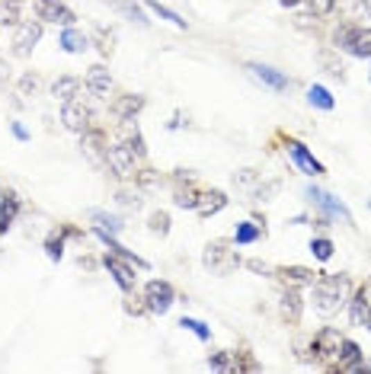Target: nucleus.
Wrapping results in <instances>:
<instances>
[{
  "instance_id": "nucleus-35",
  "label": "nucleus",
  "mask_w": 371,
  "mask_h": 374,
  "mask_svg": "<svg viewBox=\"0 0 371 374\" xmlns=\"http://www.w3.org/2000/svg\"><path fill=\"white\" fill-rule=\"evenodd\" d=\"M96 42H99V51H103V55H109V51H112V33H106V29H96Z\"/></svg>"
},
{
  "instance_id": "nucleus-10",
  "label": "nucleus",
  "mask_w": 371,
  "mask_h": 374,
  "mask_svg": "<svg viewBox=\"0 0 371 374\" xmlns=\"http://www.w3.org/2000/svg\"><path fill=\"white\" fill-rule=\"evenodd\" d=\"M42 35V26L39 23H17V35H13V51L17 55H29V51L35 48V42H39Z\"/></svg>"
},
{
  "instance_id": "nucleus-34",
  "label": "nucleus",
  "mask_w": 371,
  "mask_h": 374,
  "mask_svg": "<svg viewBox=\"0 0 371 374\" xmlns=\"http://www.w3.org/2000/svg\"><path fill=\"white\" fill-rule=\"evenodd\" d=\"M19 19H17V7L13 3H7V7L0 10V26H17Z\"/></svg>"
},
{
  "instance_id": "nucleus-20",
  "label": "nucleus",
  "mask_w": 371,
  "mask_h": 374,
  "mask_svg": "<svg viewBox=\"0 0 371 374\" xmlns=\"http://www.w3.org/2000/svg\"><path fill=\"white\" fill-rule=\"evenodd\" d=\"M282 317L291 320V323L301 320V294L295 288H285V294H282Z\"/></svg>"
},
{
  "instance_id": "nucleus-43",
  "label": "nucleus",
  "mask_w": 371,
  "mask_h": 374,
  "mask_svg": "<svg viewBox=\"0 0 371 374\" xmlns=\"http://www.w3.org/2000/svg\"><path fill=\"white\" fill-rule=\"evenodd\" d=\"M301 0H282V7H297Z\"/></svg>"
},
{
  "instance_id": "nucleus-4",
  "label": "nucleus",
  "mask_w": 371,
  "mask_h": 374,
  "mask_svg": "<svg viewBox=\"0 0 371 374\" xmlns=\"http://www.w3.org/2000/svg\"><path fill=\"white\" fill-rule=\"evenodd\" d=\"M205 266L212 269V272H218V275H227V272H234V269L240 266V256L234 253V249H227V243H212V247L205 249Z\"/></svg>"
},
{
  "instance_id": "nucleus-5",
  "label": "nucleus",
  "mask_w": 371,
  "mask_h": 374,
  "mask_svg": "<svg viewBox=\"0 0 371 374\" xmlns=\"http://www.w3.org/2000/svg\"><path fill=\"white\" fill-rule=\"evenodd\" d=\"M135 154L132 148L125 141H119V144H112V148H106V160H109V166H112V173L116 176H122V179H128V176L135 173Z\"/></svg>"
},
{
  "instance_id": "nucleus-18",
  "label": "nucleus",
  "mask_w": 371,
  "mask_h": 374,
  "mask_svg": "<svg viewBox=\"0 0 371 374\" xmlns=\"http://www.w3.org/2000/svg\"><path fill=\"white\" fill-rule=\"evenodd\" d=\"M77 90H80V80L77 77H61V80L51 83V96L61 103H71L77 96Z\"/></svg>"
},
{
  "instance_id": "nucleus-31",
  "label": "nucleus",
  "mask_w": 371,
  "mask_h": 374,
  "mask_svg": "<svg viewBox=\"0 0 371 374\" xmlns=\"http://www.w3.org/2000/svg\"><path fill=\"white\" fill-rule=\"evenodd\" d=\"M150 231H154V233H166V231H170V215H166V211L150 215Z\"/></svg>"
},
{
  "instance_id": "nucleus-15",
  "label": "nucleus",
  "mask_w": 371,
  "mask_h": 374,
  "mask_svg": "<svg viewBox=\"0 0 371 374\" xmlns=\"http://www.w3.org/2000/svg\"><path fill=\"white\" fill-rule=\"evenodd\" d=\"M141 109H144V96H135V93H132V96H122V100L112 106V112H116L119 122H128V118L138 116Z\"/></svg>"
},
{
  "instance_id": "nucleus-8",
  "label": "nucleus",
  "mask_w": 371,
  "mask_h": 374,
  "mask_svg": "<svg viewBox=\"0 0 371 374\" xmlns=\"http://www.w3.org/2000/svg\"><path fill=\"white\" fill-rule=\"evenodd\" d=\"M144 301H148V308L154 310V314H166L170 304H173V285L170 282H148Z\"/></svg>"
},
{
  "instance_id": "nucleus-6",
  "label": "nucleus",
  "mask_w": 371,
  "mask_h": 374,
  "mask_svg": "<svg viewBox=\"0 0 371 374\" xmlns=\"http://www.w3.org/2000/svg\"><path fill=\"white\" fill-rule=\"evenodd\" d=\"M35 17L45 23H61V26H74V10L64 7L61 0H35Z\"/></svg>"
},
{
  "instance_id": "nucleus-9",
  "label": "nucleus",
  "mask_w": 371,
  "mask_h": 374,
  "mask_svg": "<svg viewBox=\"0 0 371 374\" xmlns=\"http://www.w3.org/2000/svg\"><path fill=\"white\" fill-rule=\"evenodd\" d=\"M61 122H64L67 132L83 134L87 128H90V109L83 106V103H77V100L64 103V109H61Z\"/></svg>"
},
{
  "instance_id": "nucleus-41",
  "label": "nucleus",
  "mask_w": 371,
  "mask_h": 374,
  "mask_svg": "<svg viewBox=\"0 0 371 374\" xmlns=\"http://www.w3.org/2000/svg\"><path fill=\"white\" fill-rule=\"evenodd\" d=\"M250 269H253V272H269L266 262H259V259H250Z\"/></svg>"
},
{
  "instance_id": "nucleus-44",
  "label": "nucleus",
  "mask_w": 371,
  "mask_h": 374,
  "mask_svg": "<svg viewBox=\"0 0 371 374\" xmlns=\"http://www.w3.org/2000/svg\"><path fill=\"white\" fill-rule=\"evenodd\" d=\"M3 3H13V7H19V3H23V0H3Z\"/></svg>"
},
{
  "instance_id": "nucleus-17",
  "label": "nucleus",
  "mask_w": 371,
  "mask_h": 374,
  "mask_svg": "<svg viewBox=\"0 0 371 374\" xmlns=\"http://www.w3.org/2000/svg\"><path fill=\"white\" fill-rule=\"evenodd\" d=\"M87 87H90L93 96H106L109 87H112V80H109V71L106 67H90V74H87Z\"/></svg>"
},
{
  "instance_id": "nucleus-25",
  "label": "nucleus",
  "mask_w": 371,
  "mask_h": 374,
  "mask_svg": "<svg viewBox=\"0 0 371 374\" xmlns=\"http://www.w3.org/2000/svg\"><path fill=\"white\" fill-rule=\"evenodd\" d=\"M234 352H218V355L208 358V365L215 368V371H237V362H231Z\"/></svg>"
},
{
  "instance_id": "nucleus-2",
  "label": "nucleus",
  "mask_w": 371,
  "mask_h": 374,
  "mask_svg": "<svg viewBox=\"0 0 371 374\" xmlns=\"http://www.w3.org/2000/svg\"><path fill=\"white\" fill-rule=\"evenodd\" d=\"M307 199H311L313 205L320 208V211H323V217H333V221H343V224H349V227L355 224V221H352V215H349V208L343 205V202H339V199H333L330 192L313 189V186H311V189H307Z\"/></svg>"
},
{
  "instance_id": "nucleus-12",
  "label": "nucleus",
  "mask_w": 371,
  "mask_h": 374,
  "mask_svg": "<svg viewBox=\"0 0 371 374\" xmlns=\"http://www.w3.org/2000/svg\"><path fill=\"white\" fill-rule=\"evenodd\" d=\"M106 269L116 275V282H119V288H122V291H132L135 288V269L128 266V262H125L119 253L106 256Z\"/></svg>"
},
{
  "instance_id": "nucleus-24",
  "label": "nucleus",
  "mask_w": 371,
  "mask_h": 374,
  "mask_svg": "<svg viewBox=\"0 0 371 374\" xmlns=\"http://www.w3.org/2000/svg\"><path fill=\"white\" fill-rule=\"evenodd\" d=\"M307 100H311V106H320V109H333V96L327 87H311L307 90Z\"/></svg>"
},
{
  "instance_id": "nucleus-26",
  "label": "nucleus",
  "mask_w": 371,
  "mask_h": 374,
  "mask_svg": "<svg viewBox=\"0 0 371 374\" xmlns=\"http://www.w3.org/2000/svg\"><path fill=\"white\" fill-rule=\"evenodd\" d=\"M17 208H19V202L13 199V195H10V199H7V205L0 208V233H3L10 224H13V217H17Z\"/></svg>"
},
{
  "instance_id": "nucleus-14",
  "label": "nucleus",
  "mask_w": 371,
  "mask_h": 374,
  "mask_svg": "<svg viewBox=\"0 0 371 374\" xmlns=\"http://www.w3.org/2000/svg\"><path fill=\"white\" fill-rule=\"evenodd\" d=\"M224 205H227V195H224V192H218V189H212V192H202V195H198L196 211L202 217H208V215H215V211H221Z\"/></svg>"
},
{
  "instance_id": "nucleus-7",
  "label": "nucleus",
  "mask_w": 371,
  "mask_h": 374,
  "mask_svg": "<svg viewBox=\"0 0 371 374\" xmlns=\"http://www.w3.org/2000/svg\"><path fill=\"white\" fill-rule=\"evenodd\" d=\"M311 349L317 358H327V362H336L339 358V349H343V336H339L336 330H320L317 336H313Z\"/></svg>"
},
{
  "instance_id": "nucleus-1",
  "label": "nucleus",
  "mask_w": 371,
  "mask_h": 374,
  "mask_svg": "<svg viewBox=\"0 0 371 374\" xmlns=\"http://www.w3.org/2000/svg\"><path fill=\"white\" fill-rule=\"evenodd\" d=\"M349 294V278L346 275H317L313 282V308L320 310L323 317H333Z\"/></svg>"
},
{
  "instance_id": "nucleus-28",
  "label": "nucleus",
  "mask_w": 371,
  "mask_h": 374,
  "mask_svg": "<svg viewBox=\"0 0 371 374\" xmlns=\"http://www.w3.org/2000/svg\"><path fill=\"white\" fill-rule=\"evenodd\" d=\"M90 217H93V221H99L103 227H109L112 233L122 231V221H119V217H112V215H106V211H90Z\"/></svg>"
},
{
  "instance_id": "nucleus-30",
  "label": "nucleus",
  "mask_w": 371,
  "mask_h": 374,
  "mask_svg": "<svg viewBox=\"0 0 371 374\" xmlns=\"http://www.w3.org/2000/svg\"><path fill=\"white\" fill-rule=\"evenodd\" d=\"M196 202H198V192L189 189V186L176 192V205H180V208H196Z\"/></svg>"
},
{
  "instance_id": "nucleus-38",
  "label": "nucleus",
  "mask_w": 371,
  "mask_h": 374,
  "mask_svg": "<svg viewBox=\"0 0 371 374\" xmlns=\"http://www.w3.org/2000/svg\"><path fill=\"white\" fill-rule=\"evenodd\" d=\"M138 179H141L144 186H154V183H157V173H154V170H141Z\"/></svg>"
},
{
  "instance_id": "nucleus-40",
  "label": "nucleus",
  "mask_w": 371,
  "mask_h": 374,
  "mask_svg": "<svg viewBox=\"0 0 371 374\" xmlns=\"http://www.w3.org/2000/svg\"><path fill=\"white\" fill-rule=\"evenodd\" d=\"M119 199H122V205H135V208L141 205V199H138V195H128V192H122Z\"/></svg>"
},
{
  "instance_id": "nucleus-27",
  "label": "nucleus",
  "mask_w": 371,
  "mask_h": 374,
  "mask_svg": "<svg viewBox=\"0 0 371 374\" xmlns=\"http://www.w3.org/2000/svg\"><path fill=\"white\" fill-rule=\"evenodd\" d=\"M259 237H263V231L256 224H237V233H234L237 243H253V240H259Z\"/></svg>"
},
{
  "instance_id": "nucleus-37",
  "label": "nucleus",
  "mask_w": 371,
  "mask_h": 374,
  "mask_svg": "<svg viewBox=\"0 0 371 374\" xmlns=\"http://www.w3.org/2000/svg\"><path fill=\"white\" fill-rule=\"evenodd\" d=\"M45 249H49V256H51V259H61V237H58V240L51 237V240L45 243Z\"/></svg>"
},
{
  "instance_id": "nucleus-45",
  "label": "nucleus",
  "mask_w": 371,
  "mask_h": 374,
  "mask_svg": "<svg viewBox=\"0 0 371 374\" xmlns=\"http://www.w3.org/2000/svg\"><path fill=\"white\" fill-rule=\"evenodd\" d=\"M365 7H368V17H371V0H365Z\"/></svg>"
},
{
  "instance_id": "nucleus-16",
  "label": "nucleus",
  "mask_w": 371,
  "mask_h": 374,
  "mask_svg": "<svg viewBox=\"0 0 371 374\" xmlns=\"http://www.w3.org/2000/svg\"><path fill=\"white\" fill-rule=\"evenodd\" d=\"M288 150H291V157H295V163L304 170V173H311V176H317V173H323V166L317 163V160L311 157L304 150V144H297V141H288Z\"/></svg>"
},
{
  "instance_id": "nucleus-33",
  "label": "nucleus",
  "mask_w": 371,
  "mask_h": 374,
  "mask_svg": "<svg viewBox=\"0 0 371 374\" xmlns=\"http://www.w3.org/2000/svg\"><path fill=\"white\" fill-rule=\"evenodd\" d=\"M150 10H154V13H160V17H164V19H170V23H176V26H186V19H180V17H176V13H173V10H166L164 3H160V0H150Z\"/></svg>"
},
{
  "instance_id": "nucleus-22",
  "label": "nucleus",
  "mask_w": 371,
  "mask_h": 374,
  "mask_svg": "<svg viewBox=\"0 0 371 374\" xmlns=\"http://www.w3.org/2000/svg\"><path fill=\"white\" fill-rule=\"evenodd\" d=\"M359 358H362L359 346H355V342H349V339H343V349H339L336 365L343 368V371H349V368H359Z\"/></svg>"
},
{
  "instance_id": "nucleus-36",
  "label": "nucleus",
  "mask_w": 371,
  "mask_h": 374,
  "mask_svg": "<svg viewBox=\"0 0 371 374\" xmlns=\"http://www.w3.org/2000/svg\"><path fill=\"white\" fill-rule=\"evenodd\" d=\"M307 3H311L313 13H330V10L336 7V0H307Z\"/></svg>"
},
{
  "instance_id": "nucleus-21",
  "label": "nucleus",
  "mask_w": 371,
  "mask_h": 374,
  "mask_svg": "<svg viewBox=\"0 0 371 374\" xmlns=\"http://www.w3.org/2000/svg\"><path fill=\"white\" fill-rule=\"evenodd\" d=\"M135 118H128V122L122 125V141L128 144V148L138 154V157H144L148 154V148H144V138H141V132H138V125H132Z\"/></svg>"
},
{
  "instance_id": "nucleus-42",
  "label": "nucleus",
  "mask_w": 371,
  "mask_h": 374,
  "mask_svg": "<svg viewBox=\"0 0 371 374\" xmlns=\"http://www.w3.org/2000/svg\"><path fill=\"white\" fill-rule=\"evenodd\" d=\"M13 134H17L19 141H26V138H29V134H26V128H23V125H13Z\"/></svg>"
},
{
  "instance_id": "nucleus-19",
  "label": "nucleus",
  "mask_w": 371,
  "mask_h": 374,
  "mask_svg": "<svg viewBox=\"0 0 371 374\" xmlns=\"http://www.w3.org/2000/svg\"><path fill=\"white\" fill-rule=\"evenodd\" d=\"M368 314H371V308H368V298H365V288H362L349 301V320H352V326H365Z\"/></svg>"
},
{
  "instance_id": "nucleus-39",
  "label": "nucleus",
  "mask_w": 371,
  "mask_h": 374,
  "mask_svg": "<svg viewBox=\"0 0 371 374\" xmlns=\"http://www.w3.org/2000/svg\"><path fill=\"white\" fill-rule=\"evenodd\" d=\"M23 90H26V93H35V90H39V80L26 74V77H23Z\"/></svg>"
},
{
  "instance_id": "nucleus-3",
  "label": "nucleus",
  "mask_w": 371,
  "mask_h": 374,
  "mask_svg": "<svg viewBox=\"0 0 371 374\" xmlns=\"http://www.w3.org/2000/svg\"><path fill=\"white\" fill-rule=\"evenodd\" d=\"M336 45L339 48H349L359 58H371V29H355V26H346L336 33Z\"/></svg>"
},
{
  "instance_id": "nucleus-23",
  "label": "nucleus",
  "mask_w": 371,
  "mask_h": 374,
  "mask_svg": "<svg viewBox=\"0 0 371 374\" xmlns=\"http://www.w3.org/2000/svg\"><path fill=\"white\" fill-rule=\"evenodd\" d=\"M87 45H90V42H87V35H80L77 29H71V26H67L64 33H61V48H64V51H74V55H77V51H83Z\"/></svg>"
},
{
  "instance_id": "nucleus-13",
  "label": "nucleus",
  "mask_w": 371,
  "mask_h": 374,
  "mask_svg": "<svg viewBox=\"0 0 371 374\" xmlns=\"http://www.w3.org/2000/svg\"><path fill=\"white\" fill-rule=\"evenodd\" d=\"M250 74L259 83H266V87H273V90H285L291 83L285 74H279V71H273V67H266V64H250Z\"/></svg>"
},
{
  "instance_id": "nucleus-29",
  "label": "nucleus",
  "mask_w": 371,
  "mask_h": 374,
  "mask_svg": "<svg viewBox=\"0 0 371 374\" xmlns=\"http://www.w3.org/2000/svg\"><path fill=\"white\" fill-rule=\"evenodd\" d=\"M180 326H186V330H192L198 336V339H208V336H212V332H208V326L202 323V320H192V317H182L180 320Z\"/></svg>"
},
{
  "instance_id": "nucleus-32",
  "label": "nucleus",
  "mask_w": 371,
  "mask_h": 374,
  "mask_svg": "<svg viewBox=\"0 0 371 374\" xmlns=\"http://www.w3.org/2000/svg\"><path fill=\"white\" fill-rule=\"evenodd\" d=\"M311 253H313L317 259H330V256H333V243H330V240H323V237H320V240H313V243H311Z\"/></svg>"
},
{
  "instance_id": "nucleus-11",
  "label": "nucleus",
  "mask_w": 371,
  "mask_h": 374,
  "mask_svg": "<svg viewBox=\"0 0 371 374\" xmlns=\"http://www.w3.org/2000/svg\"><path fill=\"white\" fill-rule=\"evenodd\" d=\"M275 272H279V278L285 282V288H304V285L317 282V275H320L307 266H282V269H275Z\"/></svg>"
},
{
  "instance_id": "nucleus-46",
  "label": "nucleus",
  "mask_w": 371,
  "mask_h": 374,
  "mask_svg": "<svg viewBox=\"0 0 371 374\" xmlns=\"http://www.w3.org/2000/svg\"><path fill=\"white\" fill-rule=\"evenodd\" d=\"M365 326H371V314H368V320H365Z\"/></svg>"
}]
</instances>
